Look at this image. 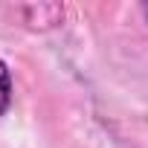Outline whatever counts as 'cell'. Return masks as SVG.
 Masks as SVG:
<instances>
[{
    "label": "cell",
    "instance_id": "obj_1",
    "mask_svg": "<svg viewBox=\"0 0 148 148\" xmlns=\"http://www.w3.org/2000/svg\"><path fill=\"white\" fill-rule=\"evenodd\" d=\"M12 105V76H9V67L0 61V116H3Z\"/></svg>",
    "mask_w": 148,
    "mask_h": 148
}]
</instances>
